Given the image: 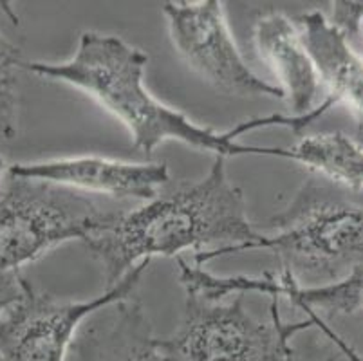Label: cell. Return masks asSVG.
I'll list each match as a JSON object with an SVG mask.
<instances>
[{"label": "cell", "mask_w": 363, "mask_h": 361, "mask_svg": "<svg viewBox=\"0 0 363 361\" xmlns=\"http://www.w3.org/2000/svg\"><path fill=\"white\" fill-rule=\"evenodd\" d=\"M74 361H164L140 300L96 311L72 340Z\"/></svg>", "instance_id": "obj_10"}, {"label": "cell", "mask_w": 363, "mask_h": 361, "mask_svg": "<svg viewBox=\"0 0 363 361\" xmlns=\"http://www.w3.org/2000/svg\"><path fill=\"white\" fill-rule=\"evenodd\" d=\"M286 361H296V357H295V354H289V356H288V360H286ZM325 361H336V357H328V360H325Z\"/></svg>", "instance_id": "obj_18"}, {"label": "cell", "mask_w": 363, "mask_h": 361, "mask_svg": "<svg viewBox=\"0 0 363 361\" xmlns=\"http://www.w3.org/2000/svg\"><path fill=\"white\" fill-rule=\"evenodd\" d=\"M300 35L315 64L320 84L335 104H345L358 130H363V58L351 48L345 33L320 11L298 16Z\"/></svg>", "instance_id": "obj_11"}, {"label": "cell", "mask_w": 363, "mask_h": 361, "mask_svg": "<svg viewBox=\"0 0 363 361\" xmlns=\"http://www.w3.org/2000/svg\"><path fill=\"white\" fill-rule=\"evenodd\" d=\"M259 235L247 218L242 191L230 183L224 157H216L197 183L164 187L152 201L125 211L116 223L85 243L104 271L105 291L152 257H176L246 244Z\"/></svg>", "instance_id": "obj_1"}, {"label": "cell", "mask_w": 363, "mask_h": 361, "mask_svg": "<svg viewBox=\"0 0 363 361\" xmlns=\"http://www.w3.org/2000/svg\"><path fill=\"white\" fill-rule=\"evenodd\" d=\"M26 280L21 274V271H8V273H0V316L4 311L15 302H18L24 294Z\"/></svg>", "instance_id": "obj_17"}, {"label": "cell", "mask_w": 363, "mask_h": 361, "mask_svg": "<svg viewBox=\"0 0 363 361\" xmlns=\"http://www.w3.org/2000/svg\"><path fill=\"white\" fill-rule=\"evenodd\" d=\"M163 15L181 58L217 91L242 98H286L282 89L260 79L246 65L228 29L223 2H167Z\"/></svg>", "instance_id": "obj_7"}, {"label": "cell", "mask_w": 363, "mask_h": 361, "mask_svg": "<svg viewBox=\"0 0 363 361\" xmlns=\"http://www.w3.org/2000/svg\"><path fill=\"white\" fill-rule=\"evenodd\" d=\"M148 56L118 36L85 31L74 56L62 64L33 62L22 64L42 78L64 82L94 98L116 116L130 130L134 148L150 157L154 148L167 139L188 147L216 152V157L230 155H273L291 159L289 148L255 147L237 143L240 135L253 132L252 119L235 125L232 130L216 132L199 127L183 112L167 107L145 87Z\"/></svg>", "instance_id": "obj_2"}, {"label": "cell", "mask_w": 363, "mask_h": 361, "mask_svg": "<svg viewBox=\"0 0 363 361\" xmlns=\"http://www.w3.org/2000/svg\"><path fill=\"white\" fill-rule=\"evenodd\" d=\"M123 213L74 188L8 177L0 194V273L18 271L69 240L87 243Z\"/></svg>", "instance_id": "obj_4"}, {"label": "cell", "mask_w": 363, "mask_h": 361, "mask_svg": "<svg viewBox=\"0 0 363 361\" xmlns=\"http://www.w3.org/2000/svg\"><path fill=\"white\" fill-rule=\"evenodd\" d=\"M181 282L186 289L216 300L226 294H244L247 291H257L267 296H288L300 309H320L329 318L363 309V271L333 286L302 287L284 273L279 278L273 273H264L260 277H216L203 267L186 266L181 273Z\"/></svg>", "instance_id": "obj_9"}, {"label": "cell", "mask_w": 363, "mask_h": 361, "mask_svg": "<svg viewBox=\"0 0 363 361\" xmlns=\"http://www.w3.org/2000/svg\"><path fill=\"white\" fill-rule=\"evenodd\" d=\"M328 179H308L291 203L269 221V233H259L239 246L196 253L203 264L247 250H269L282 273L306 287L340 284L363 271V203Z\"/></svg>", "instance_id": "obj_3"}, {"label": "cell", "mask_w": 363, "mask_h": 361, "mask_svg": "<svg viewBox=\"0 0 363 361\" xmlns=\"http://www.w3.org/2000/svg\"><path fill=\"white\" fill-rule=\"evenodd\" d=\"M253 40L259 55L280 79V89L295 112L293 116L311 112L322 84L298 26L284 13L267 11L257 18Z\"/></svg>", "instance_id": "obj_12"}, {"label": "cell", "mask_w": 363, "mask_h": 361, "mask_svg": "<svg viewBox=\"0 0 363 361\" xmlns=\"http://www.w3.org/2000/svg\"><path fill=\"white\" fill-rule=\"evenodd\" d=\"M22 65L16 60V52L11 45L0 36V134L11 138L15 134V67Z\"/></svg>", "instance_id": "obj_14"}, {"label": "cell", "mask_w": 363, "mask_h": 361, "mask_svg": "<svg viewBox=\"0 0 363 361\" xmlns=\"http://www.w3.org/2000/svg\"><path fill=\"white\" fill-rule=\"evenodd\" d=\"M8 177L44 181L80 191L107 194L116 199L152 201L168 184V167L164 163H125L84 155L42 163L11 165L8 168Z\"/></svg>", "instance_id": "obj_8"}, {"label": "cell", "mask_w": 363, "mask_h": 361, "mask_svg": "<svg viewBox=\"0 0 363 361\" xmlns=\"http://www.w3.org/2000/svg\"><path fill=\"white\" fill-rule=\"evenodd\" d=\"M293 161L347 190H363V147L342 132L308 135L289 148Z\"/></svg>", "instance_id": "obj_13"}, {"label": "cell", "mask_w": 363, "mask_h": 361, "mask_svg": "<svg viewBox=\"0 0 363 361\" xmlns=\"http://www.w3.org/2000/svg\"><path fill=\"white\" fill-rule=\"evenodd\" d=\"M331 22L347 38L359 36L363 31V2H333Z\"/></svg>", "instance_id": "obj_15"}, {"label": "cell", "mask_w": 363, "mask_h": 361, "mask_svg": "<svg viewBox=\"0 0 363 361\" xmlns=\"http://www.w3.org/2000/svg\"><path fill=\"white\" fill-rule=\"evenodd\" d=\"M279 302L272 296V320L260 322L246 309L242 293L220 302L186 291L179 327L157 345L164 361H286L291 338L311 329V322H282Z\"/></svg>", "instance_id": "obj_5"}, {"label": "cell", "mask_w": 363, "mask_h": 361, "mask_svg": "<svg viewBox=\"0 0 363 361\" xmlns=\"http://www.w3.org/2000/svg\"><path fill=\"white\" fill-rule=\"evenodd\" d=\"M2 170H4V159L0 157V177H2ZM0 194H2V188H0Z\"/></svg>", "instance_id": "obj_19"}, {"label": "cell", "mask_w": 363, "mask_h": 361, "mask_svg": "<svg viewBox=\"0 0 363 361\" xmlns=\"http://www.w3.org/2000/svg\"><path fill=\"white\" fill-rule=\"evenodd\" d=\"M306 313V316L309 318V322H311V327H316V329L320 331V333L323 334L325 338H329L333 343H335L336 349L340 350V354H343L345 356V360L347 361H363V356L358 352L356 349H352L351 343L347 342V340H343L342 336H340L338 333H336L333 327H329V323H325V320H323L322 316H320L316 311H311V309H306L303 311Z\"/></svg>", "instance_id": "obj_16"}, {"label": "cell", "mask_w": 363, "mask_h": 361, "mask_svg": "<svg viewBox=\"0 0 363 361\" xmlns=\"http://www.w3.org/2000/svg\"><path fill=\"white\" fill-rule=\"evenodd\" d=\"M147 267V260L138 264L112 289L89 302H62L26 282L21 300L0 316V361H64L85 318L130 296Z\"/></svg>", "instance_id": "obj_6"}]
</instances>
